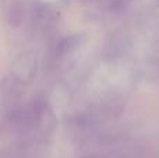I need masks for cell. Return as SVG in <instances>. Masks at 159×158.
<instances>
[{
  "label": "cell",
  "mask_w": 159,
  "mask_h": 158,
  "mask_svg": "<svg viewBox=\"0 0 159 158\" xmlns=\"http://www.w3.org/2000/svg\"><path fill=\"white\" fill-rule=\"evenodd\" d=\"M131 3V0H109V4H110V8L112 10H123V8H126L127 4H130Z\"/></svg>",
  "instance_id": "7a4b0ae2"
},
{
  "label": "cell",
  "mask_w": 159,
  "mask_h": 158,
  "mask_svg": "<svg viewBox=\"0 0 159 158\" xmlns=\"http://www.w3.org/2000/svg\"><path fill=\"white\" fill-rule=\"evenodd\" d=\"M45 114V100L34 98L25 106L18 108L11 116V125L17 130H32Z\"/></svg>",
  "instance_id": "6da1fadb"
}]
</instances>
